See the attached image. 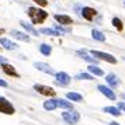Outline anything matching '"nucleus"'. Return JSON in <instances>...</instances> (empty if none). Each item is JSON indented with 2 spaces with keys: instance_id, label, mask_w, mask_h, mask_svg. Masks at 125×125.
Returning a JSON list of instances; mask_svg holds the SVG:
<instances>
[{
  "instance_id": "39448f33",
  "label": "nucleus",
  "mask_w": 125,
  "mask_h": 125,
  "mask_svg": "<svg viewBox=\"0 0 125 125\" xmlns=\"http://www.w3.org/2000/svg\"><path fill=\"white\" fill-rule=\"evenodd\" d=\"M34 89H35V91H38V93L42 94V96H46V97H55L56 96V91L53 90L52 87H48V86L34 84Z\"/></svg>"
},
{
  "instance_id": "f8f14e48",
  "label": "nucleus",
  "mask_w": 125,
  "mask_h": 125,
  "mask_svg": "<svg viewBox=\"0 0 125 125\" xmlns=\"http://www.w3.org/2000/svg\"><path fill=\"white\" fill-rule=\"evenodd\" d=\"M1 70L4 72L6 74H9V76H14V77H18V73L16 72V69H14V66H11V65H9V63H1Z\"/></svg>"
},
{
  "instance_id": "412c9836",
  "label": "nucleus",
  "mask_w": 125,
  "mask_h": 125,
  "mask_svg": "<svg viewBox=\"0 0 125 125\" xmlns=\"http://www.w3.org/2000/svg\"><path fill=\"white\" fill-rule=\"evenodd\" d=\"M40 51L42 55H45V56H49L52 52V46L49 45V44H42V45L40 46Z\"/></svg>"
},
{
  "instance_id": "f704fd0d",
  "label": "nucleus",
  "mask_w": 125,
  "mask_h": 125,
  "mask_svg": "<svg viewBox=\"0 0 125 125\" xmlns=\"http://www.w3.org/2000/svg\"><path fill=\"white\" fill-rule=\"evenodd\" d=\"M124 6H125V3H124Z\"/></svg>"
},
{
  "instance_id": "7c9ffc66",
  "label": "nucleus",
  "mask_w": 125,
  "mask_h": 125,
  "mask_svg": "<svg viewBox=\"0 0 125 125\" xmlns=\"http://www.w3.org/2000/svg\"><path fill=\"white\" fill-rule=\"evenodd\" d=\"M7 62V59L4 56H1V55H0V63H6Z\"/></svg>"
},
{
  "instance_id": "c756f323",
  "label": "nucleus",
  "mask_w": 125,
  "mask_h": 125,
  "mask_svg": "<svg viewBox=\"0 0 125 125\" xmlns=\"http://www.w3.org/2000/svg\"><path fill=\"white\" fill-rule=\"evenodd\" d=\"M7 86H9L7 84V82H4V80L0 79V87H7Z\"/></svg>"
},
{
  "instance_id": "bb28decb",
  "label": "nucleus",
  "mask_w": 125,
  "mask_h": 125,
  "mask_svg": "<svg viewBox=\"0 0 125 125\" xmlns=\"http://www.w3.org/2000/svg\"><path fill=\"white\" fill-rule=\"evenodd\" d=\"M55 30H58L61 34H68V32H70V28H65L62 24L61 25H55Z\"/></svg>"
},
{
  "instance_id": "a878e982",
  "label": "nucleus",
  "mask_w": 125,
  "mask_h": 125,
  "mask_svg": "<svg viewBox=\"0 0 125 125\" xmlns=\"http://www.w3.org/2000/svg\"><path fill=\"white\" fill-rule=\"evenodd\" d=\"M76 79H79V80H93L94 77H93L90 73H79L77 76H76Z\"/></svg>"
},
{
  "instance_id": "423d86ee",
  "label": "nucleus",
  "mask_w": 125,
  "mask_h": 125,
  "mask_svg": "<svg viewBox=\"0 0 125 125\" xmlns=\"http://www.w3.org/2000/svg\"><path fill=\"white\" fill-rule=\"evenodd\" d=\"M55 80H56L58 84L61 86H68L70 83V76H69L66 72H58L55 74Z\"/></svg>"
},
{
  "instance_id": "9d476101",
  "label": "nucleus",
  "mask_w": 125,
  "mask_h": 125,
  "mask_svg": "<svg viewBox=\"0 0 125 125\" xmlns=\"http://www.w3.org/2000/svg\"><path fill=\"white\" fill-rule=\"evenodd\" d=\"M96 14H97V11L94 9H91V7H83V9H82V16H83V18L87 20V21H91Z\"/></svg>"
},
{
  "instance_id": "2f4dec72",
  "label": "nucleus",
  "mask_w": 125,
  "mask_h": 125,
  "mask_svg": "<svg viewBox=\"0 0 125 125\" xmlns=\"http://www.w3.org/2000/svg\"><path fill=\"white\" fill-rule=\"evenodd\" d=\"M110 125H119V124H117V122H110Z\"/></svg>"
},
{
  "instance_id": "4468645a",
  "label": "nucleus",
  "mask_w": 125,
  "mask_h": 125,
  "mask_svg": "<svg viewBox=\"0 0 125 125\" xmlns=\"http://www.w3.org/2000/svg\"><path fill=\"white\" fill-rule=\"evenodd\" d=\"M0 44H1L3 48H6V49H9V51H14V49H17L18 48L17 44L11 42V41L7 40V38H0Z\"/></svg>"
},
{
  "instance_id": "ddd939ff",
  "label": "nucleus",
  "mask_w": 125,
  "mask_h": 125,
  "mask_svg": "<svg viewBox=\"0 0 125 125\" xmlns=\"http://www.w3.org/2000/svg\"><path fill=\"white\" fill-rule=\"evenodd\" d=\"M55 20L59 24H62V25H70V24L73 23V20L69 17V16H65V14H56L55 16Z\"/></svg>"
},
{
  "instance_id": "393cba45",
  "label": "nucleus",
  "mask_w": 125,
  "mask_h": 125,
  "mask_svg": "<svg viewBox=\"0 0 125 125\" xmlns=\"http://www.w3.org/2000/svg\"><path fill=\"white\" fill-rule=\"evenodd\" d=\"M113 25L118 30V31H122V30H124V24H122V21H121L118 17H114L113 18Z\"/></svg>"
},
{
  "instance_id": "b1692460",
  "label": "nucleus",
  "mask_w": 125,
  "mask_h": 125,
  "mask_svg": "<svg viewBox=\"0 0 125 125\" xmlns=\"http://www.w3.org/2000/svg\"><path fill=\"white\" fill-rule=\"evenodd\" d=\"M44 108L48 110V111H52V110L58 108V105H56V103H55V100H48V101L44 103Z\"/></svg>"
},
{
  "instance_id": "c85d7f7f",
  "label": "nucleus",
  "mask_w": 125,
  "mask_h": 125,
  "mask_svg": "<svg viewBox=\"0 0 125 125\" xmlns=\"http://www.w3.org/2000/svg\"><path fill=\"white\" fill-rule=\"evenodd\" d=\"M118 108H119V110H124V111H125V103H122V101L118 103Z\"/></svg>"
},
{
  "instance_id": "6ab92c4d",
  "label": "nucleus",
  "mask_w": 125,
  "mask_h": 125,
  "mask_svg": "<svg viewBox=\"0 0 125 125\" xmlns=\"http://www.w3.org/2000/svg\"><path fill=\"white\" fill-rule=\"evenodd\" d=\"M103 111H104V113L111 114V115H114V117H119V115H121V111H119L118 107H104L103 108Z\"/></svg>"
},
{
  "instance_id": "dca6fc26",
  "label": "nucleus",
  "mask_w": 125,
  "mask_h": 125,
  "mask_svg": "<svg viewBox=\"0 0 125 125\" xmlns=\"http://www.w3.org/2000/svg\"><path fill=\"white\" fill-rule=\"evenodd\" d=\"M105 82L108 83L110 87H117V86L119 84V79L114 73H108L107 76H105Z\"/></svg>"
},
{
  "instance_id": "f03ea898",
  "label": "nucleus",
  "mask_w": 125,
  "mask_h": 125,
  "mask_svg": "<svg viewBox=\"0 0 125 125\" xmlns=\"http://www.w3.org/2000/svg\"><path fill=\"white\" fill-rule=\"evenodd\" d=\"M0 113L7 114V115H13V114L16 113L13 104L7 100L6 97H0Z\"/></svg>"
},
{
  "instance_id": "473e14b6",
  "label": "nucleus",
  "mask_w": 125,
  "mask_h": 125,
  "mask_svg": "<svg viewBox=\"0 0 125 125\" xmlns=\"http://www.w3.org/2000/svg\"><path fill=\"white\" fill-rule=\"evenodd\" d=\"M3 32H4V30H1V28H0V34H3Z\"/></svg>"
},
{
  "instance_id": "6e6552de",
  "label": "nucleus",
  "mask_w": 125,
  "mask_h": 125,
  "mask_svg": "<svg viewBox=\"0 0 125 125\" xmlns=\"http://www.w3.org/2000/svg\"><path fill=\"white\" fill-rule=\"evenodd\" d=\"M76 53H77L83 61H86V62H89V63H94V65H97V62H98V61H97V58L91 55V52L89 53L87 51H77Z\"/></svg>"
},
{
  "instance_id": "5701e85b",
  "label": "nucleus",
  "mask_w": 125,
  "mask_h": 125,
  "mask_svg": "<svg viewBox=\"0 0 125 125\" xmlns=\"http://www.w3.org/2000/svg\"><path fill=\"white\" fill-rule=\"evenodd\" d=\"M66 97H68V100H72V101H77V103L83 100V97L80 96L79 93H73V91L68 93V94H66Z\"/></svg>"
},
{
  "instance_id": "4be33fe9",
  "label": "nucleus",
  "mask_w": 125,
  "mask_h": 125,
  "mask_svg": "<svg viewBox=\"0 0 125 125\" xmlns=\"http://www.w3.org/2000/svg\"><path fill=\"white\" fill-rule=\"evenodd\" d=\"M40 32H42V34H45V35H51V37H58V35L61 34V32L55 28H42Z\"/></svg>"
},
{
  "instance_id": "0eeeda50",
  "label": "nucleus",
  "mask_w": 125,
  "mask_h": 125,
  "mask_svg": "<svg viewBox=\"0 0 125 125\" xmlns=\"http://www.w3.org/2000/svg\"><path fill=\"white\" fill-rule=\"evenodd\" d=\"M34 66H35V69H38V70H41V72H44V73H46V74H53L55 76V70L48 65V63H44V62H35L34 63Z\"/></svg>"
},
{
  "instance_id": "a211bd4d",
  "label": "nucleus",
  "mask_w": 125,
  "mask_h": 125,
  "mask_svg": "<svg viewBox=\"0 0 125 125\" xmlns=\"http://www.w3.org/2000/svg\"><path fill=\"white\" fill-rule=\"evenodd\" d=\"M91 37H93V40L100 41V42H104L105 41V35L103 34L101 31H98V30H93L91 31Z\"/></svg>"
},
{
  "instance_id": "7ed1b4c3",
  "label": "nucleus",
  "mask_w": 125,
  "mask_h": 125,
  "mask_svg": "<svg viewBox=\"0 0 125 125\" xmlns=\"http://www.w3.org/2000/svg\"><path fill=\"white\" fill-rule=\"evenodd\" d=\"M91 52V55L93 56H96L97 59H100V61H105V62L108 63H113V65H115L117 63V59L111 55V53H107V52H101V51H96V49H93Z\"/></svg>"
},
{
  "instance_id": "f257e3e1",
  "label": "nucleus",
  "mask_w": 125,
  "mask_h": 125,
  "mask_svg": "<svg viewBox=\"0 0 125 125\" xmlns=\"http://www.w3.org/2000/svg\"><path fill=\"white\" fill-rule=\"evenodd\" d=\"M27 14L31 18L32 24H42L48 18V13L45 10H41L40 7H28L27 9Z\"/></svg>"
},
{
  "instance_id": "2eb2a0df",
  "label": "nucleus",
  "mask_w": 125,
  "mask_h": 125,
  "mask_svg": "<svg viewBox=\"0 0 125 125\" xmlns=\"http://www.w3.org/2000/svg\"><path fill=\"white\" fill-rule=\"evenodd\" d=\"M55 103H56L58 108H63V110H73V105H72V103L68 101V100H62V98H55Z\"/></svg>"
},
{
  "instance_id": "9b49d317",
  "label": "nucleus",
  "mask_w": 125,
  "mask_h": 125,
  "mask_svg": "<svg viewBox=\"0 0 125 125\" xmlns=\"http://www.w3.org/2000/svg\"><path fill=\"white\" fill-rule=\"evenodd\" d=\"M11 37L16 38L18 41H24V42H30V35L27 32H21V31H17V30H13L11 32Z\"/></svg>"
},
{
  "instance_id": "aec40b11",
  "label": "nucleus",
  "mask_w": 125,
  "mask_h": 125,
  "mask_svg": "<svg viewBox=\"0 0 125 125\" xmlns=\"http://www.w3.org/2000/svg\"><path fill=\"white\" fill-rule=\"evenodd\" d=\"M87 69H89V72H90L91 74H96V76H103V74H104V72H103L100 68H97V65H94V63H91Z\"/></svg>"
},
{
  "instance_id": "f3484780",
  "label": "nucleus",
  "mask_w": 125,
  "mask_h": 125,
  "mask_svg": "<svg viewBox=\"0 0 125 125\" xmlns=\"http://www.w3.org/2000/svg\"><path fill=\"white\" fill-rule=\"evenodd\" d=\"M20 25H21V27H23L27 32L32 34L34 37H38V34H40V32L34 28V25H32V24H28V23H25V21H20Z\"/></svg>"
},
{
  "instance_id": "cd10ccee",
  "label": "nucleus",
  "mask_w": 125,
  "mask_h": 125,
  "mask_svg": "<svg viewBox=\"0 0 125 125\" xmlns=\"http://www.w3.org/2000/svg\"><path fill=\"white\" fill-rule=\"evenodd\" d=\"M34 3H37L40 7H46L48 6V0H32Z\"/></svg>"
},
{
  "instance_id": "72a5a7b5",
  "label": "nucleus",
  "mask_w": 125,
  "mask_h": 125,
  "mask_svg": "<svg viewBox=\"0 0 125 125\" xmlns=\"http://www.w3.org/2000/svg\"><path fill=\"white\" fill-rule=\"evenodd\" d=\"M122 98H125V94H122Z\"/></svg>"
},
{
  "instance_id": "1a4fd4ad",
  "label": "nucleus",
  "mask_w": 125,
  "mask_h": 125,
  "mask_svg": "<svg viewBox=\"0 0 125 125\" xmlns=\"http://www.w3.org/2000/svg\"><path fill=\"white\" fill-rule=\"evenodd\" d=\"M97 89H98V91H100L101 94H104V96L107 97L108 100H115V98H117V96H115V93H114V91L111 90L110 87H107V86L100 84L98 87H97Z\"/></svg>"
},
{
  "instance_id": "20e7f679",
  "label": "nucleus",
  "mask_w": 125,
  "mask_h": 125,
  "mask_svg": "<svg viewBox=\"0 0 125 125\" xmlns=\"http://www.w3.org/2000/svg\"><path fill=\"white\" fill-rule=\"evenodd\" d=\"M62 118L68 122V124H77L80 119V114L74 110H69V111H65L62 114Z\"/></svg>"
}]
</instances>
